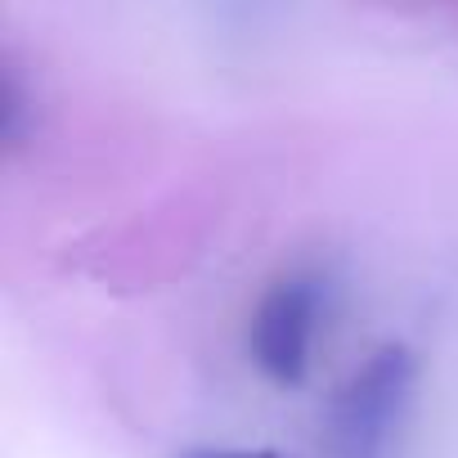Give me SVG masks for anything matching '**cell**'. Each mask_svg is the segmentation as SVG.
I'll return each mask as SVG.
<instances>
[{
	"mask_svg": "<svg viewBox=\"0 0 458 458\" xmlns=\"http://www.w3.org/2000/svg\"><path fill=\"white\" fill-rule=\"evenodd\" d=\"M180 458H284L275 449H184Z\"/></svg>",
	"mask_w": 458,
	"mask_h": 458,
	"instance_id": "3957f363",
	"label": "cell"
},
{
	"mask_svg": "<svg viewBox=\"0 0 458 458\" xmlns=\"http://www.w3.org/2000/svg\"><path fill=\"white\" fill-rule=\"evenodd\" d=\"M319 315H324V284L310 275H288L261 297L248 328V351H252V364L275 386L306 382L310 351L319 337Z\"/></svg>",
	"mask_w": 458,
	"mask_h": 458,
	"instance_id": "7a4b0ae2",
	"label": "cell"
},
{
	"mask_svg": "<svg viewBox=\"0 0 458 458\" xmlns=\"http://www.w3.org/2000/svg\"><path fill=\"white\" fill-rule=\"evenodd\" d=\"M413 382H418V364L404 346L373 351L333 400L328 431L337 458H382L413 400Z\"/></svg>",
	"mask_w": 458,
	"mask_h": 458,
	"instance_id": "6da1fadb",
	"label": "cell"
}]
</instances>
